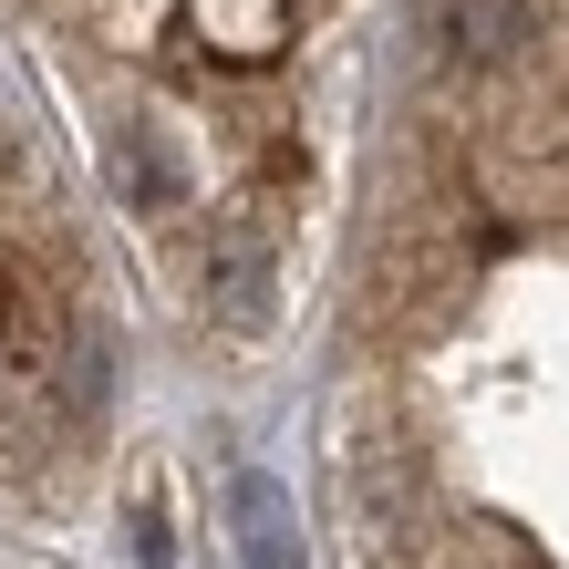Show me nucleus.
<instances>
[{"instance_id": "nucleus-1", "label": "nucleus", "mask_w": 569, "mask_h": 569, "mask_svg": "<svg viewBox=\"0 0 569 569\" xmlns=\"http://www.w3.org/2000/svg\"><path fill=\"white\" fill-rule=\"evenodd\" d=\"M11 11L114 83L104 166L124 208L187 249L197 321L259 342L290 290L280 208L311 177L290 73L342 0H11Z\"/></svg>"}, {"instance_id": "nucleus-2", "label": "nucleus", "mask_w": 569, "mask_h": 569, "mask_svg": "<svg viewBox=\"0 0 569 569\" xmlns=\"http://www.w3.org/2000/svg\"><path fill=\"white\" fill-rule=\"evenodd\" d=\"M114 405V342L73 280L62 228L21 124L0 114V466H62Z\"/></svg>"}, {"instance_id": "nucleus-3", "label": "nucleus", "mask_w": 569, "mask_h": 569, "mask_svg": "<svg viewBox=\"0 0 569 569\" xmlns=\"http://www.w3.org/2000/svg\"><path fill=\"white\" fill-rule=\"evenodd\" d=\"M228 518H239V559H249V569H300L290 497H280L270 477H239V487H228Z\"/></svg>"}]
</instances>
